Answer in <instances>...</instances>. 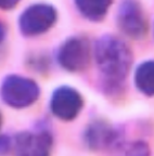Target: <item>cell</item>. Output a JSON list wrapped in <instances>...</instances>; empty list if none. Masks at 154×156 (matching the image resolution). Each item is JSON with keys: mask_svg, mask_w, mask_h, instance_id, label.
<instances>
[{"mask_svg": "<svg viewBox=\"0 0 154 156\" xmlns=\"http://www.w3.org/2000/svg\"><path fill=\"white\" fill-rule=\"evenodd\" d=\"M95 61L110 85H118L127 76L131 65V52L123 40L114 36L100 38L95 49Z\"/></svg>", "mask_w": 154, "mask_h": 156, "instance_id": "6da1fadb", "label": "cell"}, {"mask_svg": "<svg viewBox=\"0 0 154 156\" xmlns=\"http://www.w3.org/2000/svg\"><path fill=\"white\" fill-rule=\"evenodd\" d=\"M1 97L8 105L22 108L36 102L39 97V88L30 78L9 76L1 86Z\"/></svg>", "mask_w": 154, "mask_h": 156, "instance_id": "7a4b0ae2", "label": "cell"}, {"mask_svg": "<svg viewBox=\"0 0 154 156\" xmlns=\"http://www.w3.org/2000/svg\"><path fill=\"white\" fill-rule=\"evenodd\" d=\"M56 20V12L49 5H30L25 10L20 19V28L26 36H37L44 34L53 26Z\"/></svg>", "mask_w": 154, "mask_h": 156, "instance_id": "3957f363", "label": "cell"}, {"mask_svg": "<svg viewBox=\"0 0 154 156\" xmlns=\"http://www.w3.org/2000/svg\"><path fill=\"white\" fill-rule=\"evenodd\" d=\"M58 60L62 67L70 72L85 69L90 61V49L87 40L81 37H72L61 46Z\"/></svg>", "mask_w": 154, "mask_h": 156, "instance_id": "277c9868", "label": "cell"}, {"mask_svg": "<svg viewBox=\"0 0 154 156\" xmlns=\"http://www.w3.org/2000/svg\"><path fill=\"white\" fill-rule=\"evenodd\" d=\"M118 25L127 36L132 38H141L145 35L148 22L143 11L138 3L126 1L118 11Z\"/></svg>", "mask_w": 154, "mask_h": 156, "instance_id": "5b68a950", "label": "cell"}, {"mask_svg": "<svg viewBox=\"0 0 154 156\" xmlns=\"http://www.w3.org/2000/svg\"><path fill=\"white\" fill-rule=\"evenodd\" d=\"M52 138L48 132H22L15 138L16 156H49Z\"/></svg>", "mask_w": 154, "mask_h": 156, "instance_id": "8992f818", "label": "cell"}, {"mask_svg": "<svg viewBox=\"0 0 154 156\" xmlns=\"http://www.w3.org/2000/svg\"><path fill=\"white\" fill-rule=\"evenodd\" d=\"M83 107V99L76 90L62 87L54 91L51 99V111L62 120L74 119Z\"/></svg>", "mask_w": 154, "mask_h": 156, "instance_id": "52a82bcc", "label": "cell"}, {"mask_svg": "<svg viewBox=\"0 0 154 156\" xmlns=\"http://www.w3.org/2000/svg\"><path fill=\"white\" fill-rule=\"evenodd\" d=\"M113 0H75L81 13L91 21L103 19Z\"/></svg>", "mask_w": 154, "mask_h": 156, "instance_id": "ba28073f", "label": "cell"}, {"mask_svg": "<svg viewBox=\"0 0 154 156\" xmlns=\"http://www.w3.org/2000/svg\"><path fill=\"white\" fill-rule=\"evenodd\" d=\"M136 86L142 93L149 97L154 95V61L142 63L136 71Z\"/></svg>", "mask_w": 154, "mask_h": 156, "instance_id": "9c48e42d", "label": "cell"}, {"mask_svg": "<svg viewBox=\"0 0 154 156\" xmlns=\"http://www.w3.org/2000/svg\"><path fill=\"white\" fill-rule=\"evenodd\" d=\"M87 140L92 147H103L112 144L116 140L112 128L104 124H95L89 128L87 133Z\"/></svg>", "mask_w": 154, "mask_h": 156, "instance_id": "30bf717a", "label": "cell"}, {"mask_svg": "<svg viewBox=\"0 0 154 156\" xmlns=\"http://www.w3.org/2000/svg\"><path fill=\"white\" fill-rule=\"evenodd\" d=\"M10 140L5 136H0V155H5L10 149Z\"/></svg>", "mask_w": 154, "mask_h": 156, "instance_id": "8fae6325", "label": "cell"}, {"mask_svg": "<svg viewBox=\"0 0 154 156\" xmlns=\"http://www.w3.org/2000/svg\"><path fill=\"white\" fill-rule=\"evenodd\" d=\"M20 2V0H0V9L9 10Z\"/></svg>", "mask_w": 154, "mask_h": 156, "instance_id": "7c38bea8", "label": "cell"}, {"mask_svg": "<svg viewBox=\"0 0 154 156\" xmlns=\"http://www.w3.org/2000/svg\"><path fill=\"white\" fill-rule=\"evenodd\" d=\"M5 25L2 23L0 22V44L2 42V40L5 39Z\"/></svg>", "mask_w": 154, "mask_h": 156, "instance_id": "4fadbf2b", "label": "cell"}, {"mask_svg": "<svg viewBox=\"0 0 154 156\" xmlns=\"http://www.w3.org/2000/svg\"><path fill=\"white\" fill-rule=\"evenodd\" d=\"M0 126H1V114H0Z\"/></svg>", "mask_w": 154, "mask_h": 156, "instance_id": "5bb4252c", "label": "cell"}]
</instances>
